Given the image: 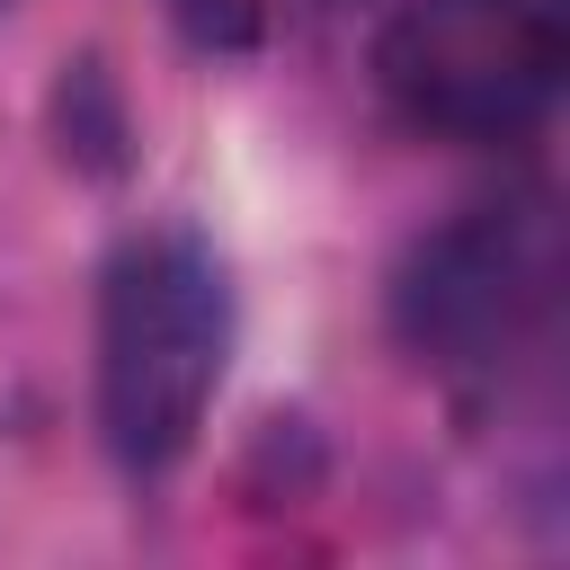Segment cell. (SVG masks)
I'll return each instance as SVG.
<instances>
[{
  "instance_id": "cell-1",
  "label": "cell",
  "mask_w": 570,
  "mask_h": 570,
  "mask_svg": "<svg viewBox=\"0 0 570 570\" xmlns=\"http://www.w3.org/2000/svg\"><path fill=\"white\" fill-rule=\"evenodd\" d=\"M232 365V276L205 232L151 223L98 276V428L107 454L151 481L169 472Z\"/></svg>"
},
{
  "instance_id": "cell-2",
  "label": "cell",
  "mask_w": 570,
  "mask_h": 570,
  "mask_svg": "<svg viewBox=\"0 0 570 570\" xmlns=\"http://www.w3.org/2000/svg\"><path fill=\"white\" fill-rule=\"evenodd\" d=\"M552 303H561V232L543 196L463 205L392 276V330L410 365L436 374L445 392H499L517 365H534L552 338Z\"/></svg>"
},
{
  "instance_id": "cell-3",
  "label": "cell",
  "mask_w": 570,
  "mask_h": 570,
  "mask_svg": "<svg viewBox=\"0 0 570 570\" xmlns=\"http://www.w3.org/2000/svg\"><path fill=\"white\" fill-rule=\"evenodd\" d=\"M374 89L428 142H517L561 89V0H401Z\"/></svg>"
},
{
  "instance_id": "cell-4",
  "label": "cell",
  "mask_w": 570,
  "mask_h": 570,
  "mask_svg": "<svg viewBox=\"0 0 570 570\" xmlns=\"http://www.w3.org/2000/svg\"><path fill=\"white\" fill-rule=\"evenodd\" d=\"M169 18L196 53H240L258 36V0H169Z\"/></svg>"
}]
</instances>
